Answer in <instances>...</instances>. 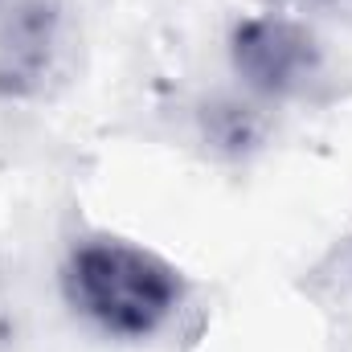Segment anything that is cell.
<instances>
[{"label": "cell", "mask_w": 352, "mask_h": 352, "mask_svg": "<svg viewBox=\"0 0 352 352\" xmlns=\"http://www.w3.org/2000/svg\"><path fill=\"white\" fill-rule=\"evenodd\" d=\"M58 291L66 311L111 344H148L164 336L188 303V278L180 266L102 230L78 234L66 246Z\"/></svg>", "instance_id": "6da1fadb"}, {"label": "cell", "mask_w": 352, "mask_h": 352, "mask_svg": "<svg viewBox=\"0 0 352 352\" xmlns=\"http://www.w3.org/2000/svg\"><path fill=\"white\" fill-rule=\"evenodd\" d=\"M230 74L238 90L266 107L307 98L328 74L324 37L295 12H250L230 25L226 37Z\"/></svg>", "instance_id": "7a4b0ae2"}, {"label": "cell", "mask_w": 352, "mask_h": 352, "mask_svg": "<svg viewBox=\"0 0 352 352\" xmlns=\"http://www.w3.org/2000/svg\"><path fill=\"white\" fill-rule=\"evenodd\" d=\"M74 16L66 0H0V102H37L66 82Z\"/></svg>", "instance_id": "3957f363"}, {"label": "cell", "mask_w": 352, "mask_h": 352, "mask_svg": "<svg viewBox=\"0 0 352 352\" xmlns=\"http://www.w3.org/2000/svg\"><path fill=\"white\" fill-rule=\"evenodd\" d=\"M274 107L250 98L246 90H221L201 98L197 107V140L217 156V160H250L258 156L270 140V119Z\"/></svg>", "instance_id": "277c9868"}, {"label": "cell", "mask_w": 352, "mask_h": 352, "mask_svg": "<svg viewBox=\"0 0 352 352\" xmlns=\"http://www.w3.org/2000/svg\"><path fill=\"white\" fill-rule=\"evenodd\" d=\"M303 4L320 12H352V0H303Z\"/></svg>", "instance_id": "5b68a950"}]
</instances>
